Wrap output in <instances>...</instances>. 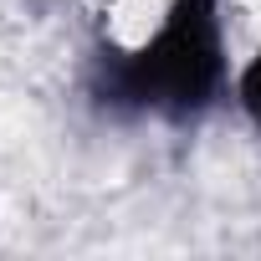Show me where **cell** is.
I'll return each mask as SVG.
<instances>
[{"mask_svg":"<svg viewBox=\"0 0 261 261\" xmlns=\"http://www.w3.org/2000/svg\"><path fill=\"white\" fill-rule=\"evenodd\" d=\"M230 82V41L220 0H169L159 26L128 51H97L87 97L113 118L190 123L220 102Z\"/></svg>","mask_w":261,"mask_h":261,"instance_id":"1","label":"cell"},{"mask_svg":"<svg viewBox=\"0 0 261 261\" xmlns=\"http://www.w3.org/2000/svg\"><path fill=\"white\" fill-rule=\"evenodd\" d=\"M236 97H241V108H246V118L261 128V51L241 67V77H236Z\"/></svg>","mask_w":261,"mask_h":261,"instance_id":"2","label":"cell"}]
</instances>
